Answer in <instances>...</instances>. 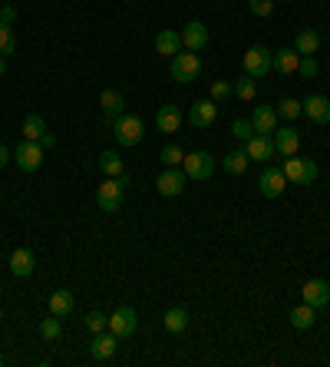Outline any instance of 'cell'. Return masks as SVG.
I'll use <instances>...</instances> for the list:
<instances>
[{
    "instance_id": "cell-1",
    "label": "cell",
    "mask_w": 330,
    "mask_h": 367,
    "mask_svg": "<svg viewBox=\"0 0 330 367\" xmlns=\"http://www.w3.org/2000/svg\"><path fill=\"white\" fill-rule=\"evenodd\" d=\"M126 185L129 179L126 176H106V182L96 189V205L103 209V212H119L122 209V199H126Z\"/></svg>"
},
{
    "instance_id": "cell-2",
    "label": "cell",
    "mask_w": 330,
    "mask_h": 367,
    "mask_svg": "<svg viewBox=\"0 0 330 367\" xmlns=\"http://www.w3.org/2000/svg\"><path fill=\"white\" fill-rule=\"evenodd\" d=\"M287 176V182L294 185H311L317 179V162L314 159H307V156H287L284 159V169H281Z\"/></svg>"
},
{
    "instance_id": "cell-3",
    "label": "cell",
    "mask_w": 330,
    "mask_h": 367,
    "mask_svg": "<svg viewBox=\"0 0 330 367\" xmlns=\"http://www.w3.org/2000/svg\"><path fill=\"white\" fill-rule=\"evenodd\" d=\"M113 133H116V142L119 146H139L142 136H146V126L139 116H129V113H122L119 120L113 122Z\"/></svg>"
},
{
    "instance_id": "cell-4",
    "label": "cell",
    "mask_w": 330,
    "mask_h": 367,
    "mask_svg": "<svg viewBox=\"0 0 330 367\" xmlns=\"http://www.w3.org/2000/svg\"><path fill=\"white\" fill-rule=\"evenodd\" d=\"M182 172H185L188 179H195V182H205V179H211V172H215V159H211V153H205V149L185 153V159H182Z\"/></svg>"
},
{
    "instance_id": "cell-5",
    "label": "cell",
    "mask_w": 330,
    "mask_h": 367,
    "mask_svg": "<svg viewBox=\"0 0 330 367\" xmlns=\"http://www.w3.org/2000/svg\"><path fill=\"white\" fill-rule=\"evenodd\" d=\"M43 153L46 149L37 142V139H23V142L14 149V162L23 169V172H37V169L43 166Z\"/></svg>"
},
{
    "instance_id": "cell-6",
    "label": "cell",
    "mask_w": 330,
    "mask_h": 367,
    "mask_svg": "<svg viewBox=\"0 0 330 367\" xmlns=\"http://www.w3.org/2000/svg\"><path fill=\"white\" fill-rule=\"evenodd\" d=\"M202 73V60H198V53H175L172 57V79L175 83H192V79Z\"/></svg>"
},
{
    "instance_id": "cell-7",
    "label": "cell",
    "mask_w": 330,
    "mask_h": 367,
    "mask_svg": "<svg viewBox=\"0 0 330 367\" xmlns=\"http://www.w3.org/2000/svg\"><path fill=\"white\" fill-rule=\"evenodd\" d=\"M244 73L251 79H264L271 73V50L268 46H251L244 50Z\"/></svg>"
},
{
    "instance_id": "cell-8",
    "label": "cell",
    "mask_w": 330,
    "mask_h": 367,
    "mask_svg": "<svg viewBox=\"0 0 330 367\" xmlns=\"http://www.w3.org/2000/svg\"><path fill=\"white\" fill-rule=\"evenodd\" d=\"M106 328H109L116 337H133L135 328H139V314H135L129 305H122L109 314V324H106Z\"/></svg>"
},
{
    "instance_id": "cell-9",
    "label": "cell",
    "mask_w": 330,
    "mask_h": 367,
    "mask_svg": "<svg viewBox=\"0 0 330 367\" xmlns=\"http://www.w3.org/2000/svg\"><path fill=\"white\" fill-rule=\"evenodd\" d=\"M185 182H188V176H185L182 169L165 166V172L155 179V189H159V196H165V199H175V196H182Z\"/></svg>"
},
{
    "instance_id": "cell-10",
    "label": "cell",
    "mask_w": 330,
    "mask_h": 367,
    "mask_svg": "<svg viewBox=\"0 0 330 367\" xmlns=\"http://www.w3.org/2000/svg\"><path fill=\"white\" fill-rule=\"evenodd\" d=\"M244 153L251 162H271L278 149H274V136H264V133H255V136L244 142Z\"/></svg>"
},
{
    "instance_id": "cell-11",
    "label": "cell",
    "mask_w": 330,
    "mask_h": 367,
    "mask_svg": "<svg viewBox=\"0 0 330 367\" xmlns=\"http://www.w3.org/2000/svg\"><path fill=\"white\" fill-rule=\"evenodd\" d=\"M300 301H307L311 308H327L330 305V285L324 278H311V281H304V288H300Z\"/></svg>"
},
{
    "instance_id": "cell-12",
    "label": "cell",
    "mask_w": 330,
    "mask_h": 367,
    "mask_svg": "<svg viewBox=\"0 0 330 367\" xmlns=\"http://www.w3.org/2000/svg\"><path fill=\"white\" fill-rule=\"evenodd\" d=\"M258 189H261V196H264V199H278V196H284L287 176L281 172V169L268 166L264 172H261V179H258Z\"/></svg>"
},
{
    "instance_id": "cell-13",
    "label": "cell",
    "mask_w": 330,
    "mask_h": 367,
    "mask_svg": "<svg viewBox=\"0 0 330 367\" xmlns=\"http://www.w3.org/2000/svg\"><path fill=\"white\" fill-rule=\"evenodd\" d=\"M298 63H300V53L294 46H281V50L271 53V70H274V73L291 77V73H298Z\"/></svg>"
},
{
    "instance_id": "cell-14",
    "label": "cell",
    "mask_w": 330,
    "mask_h": 367,
    "mask_svg": "<svg viewBox=\"0 0 330 367\" xmlns=\"http://www.w3.org/2000/svg\"><path fill=\"white\" fill-rule=\"evenodd\" d=\"M182 46H188L192 53L205 50V46H208V27H205L202 20H188L185 30H182Z\"/></svg>"
},
{
    "instance_id": "cell-15",
    "label": "cell",
    "mask_w": 330,
    "mask_h": 367,
    "mask_svg": "<svg viewBox=\"0 0 330 367\" xmlns=\"http://www.w3.org/2000/svg\"><path fill=\"white\" fill-rule=\"evenodd\" d=\"M119 337L113 335L109 328L106 331H99V335H93V344H90V354H93V361H109V357H116V344Z\"/></svg>"
},
{
    "instance_id": "cell-16",
    "label": "cell",
    "mask_w": 330,
    "mask_h": 367,
    "mask_svg": "<svg viewBox=\"0 0 330 367\" xmlns=\"http://www.w3.org/2000/svg\"><path fill=\"white\" fill-rule=\"evenodd\" d=\"M274 149L284 156H298L300 149V133L294 129V126H284V129H274Z\"/></svg>"
},
{
    "instance_id": "cell-17",
    "label": "cell",
    "mask_w": 330,
    "mask_h": 367,
    "mask_svg": "<svg viewBox=\"0 0 330 367\" xmlns=\"http://www.w3.org/2000/svg\"><path fill=\"white\" fill-rule=\"evenodd\" d=\"M300 106H304V116H307L311 122H317V126L330 122V100L327 96H307Z\"/></svg>"
},
{
    "instance_id": "cell-18",
    "label": "cell",
    "mask_w": 330,
    "mask_h": 367,
    "mask_svg": "<svg viewBox=\"0 0 330 367\" xmlns=\"http://www.w3.org/2000/svg\"><path fill=\"white\" fill-rule=\"evenodd\" d=\"M33 268H37V255H33V248H17L14 255H10V275H14V278H30Z\"/></svg>"
},
{
    "instance_id": "cell-19",
    "label": "cell",
    "mask_w": 330,
    "mask_h": 367,
    "mask_svg": "<svg viewBox=\"0 0 330 367\" xmlns=\"http://www.w3.org/2000/svg\"><path fill=\"white\" fill-rule=\"evenodd\" d=\"M99 106H103V116L109 122H116L126 113V100H122L119 90H103V96H99Z\"/></svg>"
},
{
    "instance_id": "cell-20",
    "label": "cell",
    "mask_w": 330,
    "mask_h": 367,
    "mask_svg": "<svg viewBox=\"0 0 330 367\" xmlns=\"http://www.w3.org/2000/svg\"><path fill=\"white\" fill-rule=\"evenodd\" d=\"M155 126H159V133H179V126H182V109H179V106H172V103L159 106V113H155Z\"/></svg>"
},
{
    "instance_id": "cell-21",
    "label": "cell",
    "mask_w": 330,
    "mask_h": 367,
    "mask_svg": "<svg viewBox=\"0 0 330 367\" xmlns=\"http://www.w3.org/2000/svg\"><path fill=\"white\" fill-rule=\"evenodd\" d=\"M251 126H255V133L274 136V129H278V109H271V106H258L255 113H251Z\"/></svg>"
},
{
    "instance_id": "cell-22",
    "label": "cell",
    "mask_w": 330,
    "mask_h": 367,
    "mask_svg": "<svg viewBox=\"0 0 330 367\" xmlns=\"http://www.w3.org/2000/svg\"><path fill=\"white\" fill-rule=\"evenodd\" d=\"M188 116H192V126H202V129H205V126H211L215 116H218V103H215V100H198V103H192V113H188Z\"/></svg>"
},
{
    "instance_id": "cell-23",
    "label": "cell",
    "mask_w": 330,
    "mask_h": 367,
    "mask_svg": "<svg viewBox=\"0 0 330 367\" xmlns=\"http://www.w3.org/2000/svg\"><path fill=\"white\" fill-rule=\"evenodd\" d=\"M73 305H76L73 291L60 288V291H53V294H50V314H57V318H66V314L73 311Z\"/></svg>"
},
{
    "instance_id": "cell-24",
    "label": "cell",
    "mask_w": 330,
    "mask_h": 367,
    "mask_svg": "<svg viewBox=\"0 0 330 367\" xmlns=\"http://www.w3.org/2000/svg\"><path fill=\"white\" fill-rule=\"evenodd\" d=\"M155 53H162V57H175V53H182V33L162 30L159 37H155Z\"/></svg>"
},
{
    "instance_id": "cell-25",
    "label": "cell",
    "mask_w": 330,
    "mask_h": 367,
    "mask_svg": "<svg viewBox=\"0 0 330 367\" xmlns=\"http://www.w3.org/2000/svg\"><path fill=\"white\" fill-rule=\"evenodd\" d=\"M162 324H165V331H168V335H182V331L188 328V311H185V308H168V311H165V318H162Z\"/></svg>"
},
{
    "instance_id": "cell-26",
    "label": "cell",
    "mask_w": 330,
    "mask_h": 367,
    "mask_svg": "<svg viewBox=\"0 0 330 367\" xmlns=\"http://www.w3.org/2000/svg\"><path fill=\"white\" fill-rule=\"evenodd\" d=\"M317 321V308H311L307 301H300L294 311H291V324L298 328V331H307V328H314Z\"/></svg>"
},
{
    "instance_id": "cell-27",
    "label": "cell",
    "mask_w": 330,
    "mask_h": 367,
    "mask_svg": "<svg viewBox=\"0 0 330 367\" xmlns=\"http://www.w3.org/2000/svg\"><path fill=\"white\" fill-rule=\"evenodd\" d=\"M294 50H298L300 57H314L317 50H320V33H317V30H300Z\"/></svg>"
},
{
    "instance_id": "cell-28",
    "label": "cell",
    "mask_w": 330,
    "mask_h": 367,
    "mask_svg": "<svg viewBox=\"0 0 330 367\" xmlns=\"http://www.w3.org/2000/svg\"><path fill=\"white\" fill-rule=\"evenodd\" d=\"M99 169H103L106 176H126V162H122L119 153H113V149H106V153H99Z\"/></svg>"
},
{
    "instance_id": "cell-29",
    "label": "cell",
    "mask_w": 330,
    "mask_h": 367,
    "mask_svg": "<svg viewBox=\"0 0 330 367\" xmlns=\"http://www.w3.org/2000/svg\"><path fill=\"white\" fill-rule=\"evenodd\" d=\"M222 166H225V172H231V176H244L248 166H251V159H248L244 149H235V153H228L225 159H222Z\"/></svg>"
},
{
    "instance_id": "cell-30",
    "label": "cell",
    "mask_w": 330,
    "mask_h": 367,
    "mask_svg": "<svg viewBox=\"0 0 330 367\" xmlns=\"http://www.w3.org/2000/svg\"><path fill=\"white\" fill-rule=\"evenodd\" d=\"M231 90H235V96H238V100L251 103V100L258 96V83H255L251 77H248V73H244L241 79H235V83H231Z\"/></svg>"
},
{
    "instance_id": "cell-31",
    "label": "cell",
    "mask_w": 330,
    "mask_h": 367,
    "mask_svg": "<svg viewBox=\"0 0 330 367\" xmlns=\"http://www.w3.org/2000/svg\"><path fill=\"white\" fill-rule=\"evenodd\" d=\"M20 133H23V139H40L46 133V122L43 116H37V113H30L27 120H23V126H20Z\"/></svg>"
},
{
    "instance_id": "cell-32",
    "label": "cell",
    "mask_w": 330,
    "mask_h": 367,
    "mask_svg": "<svg viewBox=\"0 0 330 367\" xmlns=\"http://www.w3.org/2000/svg\"><path fill=\"white\" fill-rule=\"evenodd\" d=\"M60 335H63V324H60L57 314H50V318L40 321V337H43V341H57Z\"/></svg>"
},
{
    "instance_id": "cell-33",
    "label": "cell",
    "mask_w": 330,
    "mask_h": 367,
    "mask_svg": "<svg viewBox=\"0 0 330 367\" xmlns=\"http://www.w3.org/2000/svg\"><path fill=\"white\" fill-rule=\"evenodd\" d=\"M278 116H284V120H298V116H304V106H300L298 100H291V96H287V100L278 103Z\"/></svg>"
},
{
    "instance_id": "cell-34",
    "label": "cell",
    "mask_w": 330,
    "mask_h": 367,
    "mask_svg": "<svg viewBox=\"0 0 330 367\" xmlns=\"http://www.w3.org/2000/svg\"><path fill=\"white\" fill-rule=\"evenodd\" d=\"M17 50V37H14V30L7 27V23H0V57H10Z\"/></svg>"
},
{
    "instance_id": "cell-35",
    "label": "cell",
    "mask_w": 330,
    "mask_h": 367,
    "mask_svg": "<svg viewBox=\"0 0 330 367\" xmlns=\"http://www.w3.org/2000/svg\"><path fill=\"white\" fill-rule=\"evenodd\" d=\"M231 136L238 139V142H248V139L255 136V126H251V120H235V122H231Z\"/></svg>"
},
{
    "instance_id": "cell-36",
    "label": "cell",
    "mask_w": 330,
    "mask_h": 367,
    "mask_svg": "<svg viewBox=\"0 0 330 367\" xmlns=\"http://www.w3.org/2000/svg\"><path fill=\"white\" fill-rule=\"evenodd\" d=\"M159 159H162V166H179L182 159H185V153H182L175 142H168V146H162V156H159Z\"/></svg>"
},
{
    "instance_id": "cell-37",
    "label": "cell",
    "mask_w": 330,
    "mask_h": 367,
    "mask_svg": "<svg viewBox=\"0 0 330 367\" xmlns=\"http://www.w3.org/2000/svg\"><path fill=\"white\" fill-rule=\"evenodd\" d=\"M106 324H109V318H106L103 311H90V314H86V331H90V335L106 331Z\"/></svg>"
},
{
    "instance_id": "cell-38",
    "label": "cell",
    "mask_w": 330,
    "mask_h": 367,
    "mask_svg": "<svg viewBox=\"0 0 330 367\" xmlns=\"http://www.w3.org/2000/svg\"><path fill=\"white\" fill-rule=\"evenodd\" d=\"M231 83H228V79H215V83H211V100H215V103H225L228 96H231Z\"/></svg>"
},
{
    "instance_id": "cell-39",
    "label": "cell",
    "mask_w": 330,
    "mask_h": 367,
    "mask_svg": "<svg viewBox=\"0 0 330 367\" xmlns=\"http://www.w3.org/2000/svg\"><path fill=\"white\" fill-rule=\"evenodd\" d=\"M248 7H251V14L255 17H271L274 14V0H248Z\"/></svg>"
},
{
    "instance_id": "cell-40",
    "label": "cell",
    "mask_w": 330,
    "mask_h": 367,
    "mask_svg": "<svg viewBox=\"0 0 330 367\" xmlns=\"http://www.w3.org/2000/svg\"><path fill=\"white\" fill-rule=\"evenodd\" d=\"M298 73H300V77H317V73H320V66H317L314 57H300Z\"/></svg>"
},
{
    "instance_id": "cell-41",
    "label": "cell",
    "mask_w": 330,
    "mask_h": 367,
    "mask_svg": "<svg viewBox=\"0 0 330 367\" xmlns=\"http://www.w3.org/2000/svg\"><path fill=\"white\" fill-rule=\"evenodd\" d=\"M14 20H17V7H14V3H3V7H0V23H7V27H10Z\"/></svg>"
},
{
    "instance_id": "cell-42",
    "label": "cell",
    "mask_w": 330,
    "mask_h": 367,
    "mask_svg": "<svg viewBox=\"0 0 330 367\" xmlns=\"http://www.w3.org/2000/svg\"><path fill=\"white\" fill-rule=\"evenodd\" d=\"M37 142H40L43 149H53V146H57V136H53V133H43V136L37 139Z\"/></svg>"
},
{
    "instance_id": "cell-43",
    "label": "cell",
    "mask_w": 330,
    "mask_h": 367,
    "mask_svg": "<svg viewBox=\"0 0 330 367\" xmlns=\"http://www.w3.org/2000/svg\"><path fill=\"white\" fill-rule=\"evenodd\" d=\"M10 156H14V153H10V149H7V146H3V142H0V169L7 166V159H10Z\"/></svg>"
},
{
    "instance_id": "cell-44",
    "label": "cell",
    "mask_w": 330,
    "mask_h": 367,
    "mask_svg": "<svg viewBox=\"0 0 330 367\" xmlns=\"http://www.w3.org/2000/svg\"><path fill=\"white\" fill-rule=\"evenodd\" d=\"M3 70H7V57H0V77H3Z\"/></svg>"
},
{
    "instance_id": "cell-45",
    "label": "cell",
    "mask_w": 330,
    "mask_h": 367,
    "mask_svg": "<svg viewBox=\"0 0 330 367\" xmlns=\"http://www.w3.org/2000/svg\"><path fill=\"white\" fill-rule=\"evenodd\" d=\"M0 321H3V311H0Z\"/></svg>"
},
{
    "instance_id": "cell-46",
    "label": "cell",
    "mask_w": 330,
    "mask_h": 367,
    "mask_svg": "<svg viewBox=\"0 0 330 367\" xmlns=\"http://www.w3.org/2000/svg\"><path fill=\"white\" fill-rule=\"evenodd\" d=\"M0 364H3V357H0Z\"/></svg>"
}]
</instances>
